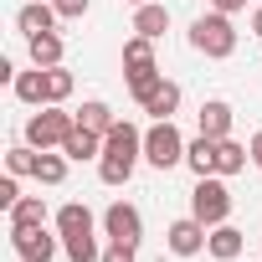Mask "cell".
Segmentation results:
<instances>
[{"label": "cell", "instance_id": "obj_1", "mask_svg": "<svg viewBox=\"0 0 262 262\" xmlns=\"http://www.w3.org/2000/svg\"><path fill=\"white\" fill-rule=\"evenodd\" d=\"M139 155H144V134H139L128 118H118V123L108 128V139H103V160H98L103 185H128V175H134Z\"/></svg>", "mask_w": 262, "mask_h": 262}, {"label": "cell", "instance_id": "obj_2", "mask_svg": "<svg viewBox=\"0 0 262 262\" xmlns=\"http://www.w3.org/2000/svg\"><path fill=\"white\" fill-rule=\"evenodd\" d=\"M123 77H128V93H134L139 103L165 82V72H160V62H155V41H149V36L123 41Z\"/></svg>", "mask_w": 262, "mask_h": 262}, {"label": "cell", "instance_id": "obj_3", "mask_svg": "<svg viewBox=\"0 0 262 262\" xmlns=\"http://www.w3.org/2000/svg\"><path fill=\"white\" fill-rule=\"evenodd\" d=\"M72 128H77V113H62V103H41V113L26 118V144L31 149H52V144L62 149Z\"/></svg>", "mask_w": 262, "mask_h": 262}, {"label": "cell", "instance_id": "obj_4", "mask_svg": "<svg viewBox=\"0 0 262 262\" xmlns=\"http://www.w3.org/2000/svg\"><path fill=\"white\" fill-rule=\"evenodd\" d=\"M190 47H195L201 57H211V62L231 57V52H236V31H231V16H221V11L201 16V21L190 26Z\"/></svg>", "mask_w": 262, "mask_h": 262}, {"label": "cell", "instance_id": "obj_5", "mask_svg": "<svg viewBox=\"0 0 262 262\" xmlns=\"http://www.w3.org/2000/svg\"><path fill=\"white\" fill-rule=\"evenodd\" d=\"M190 216L206 221V226H221L231 216V190H226V175H201L195 190H190Z\"/></svg>", "mask_w": 262, "mask_h": 262}, {"label": "cell", "instance_id": "obj_6", "mask_svg": "<svg viewBox=\"0 0 262 262\" xmlns=\"http://www.w3.org/2000/svg\"><path fill=\"white\" fill-rule=\"evenodd\" d=\"M144 160H149L155 170H175V165H185V139H180L175 118H155V128L144 134Z\"/></svg>", "mask_w": 262, "mask_h": 262}, {"label": "cell", "instance_id": "obj_7", "mask_svg": "<svg viewBox=\"0 0 262 262\" xmlns=\"http://www.w3.org/2000/svg\"><path fill=\"white\" fill-rule=\"evenodd\" d=\"M103 231H108V242H128V247H139V242H144V216H139V206L113 201V206L103 211Z\"/></svg>", "mask_w": 262, "mask_h": 262}, {"label": "cell", "instance_id": "obj_8", "mask_svg": "<svg viewBox=\"0 0 262 262\" xmlns=\"http://www.w3.org/2000/svg\"><path fill=\"white\" fill-rule=\"evenodd\" d=\"M11 247L21 262H52L57 257V236H47V226H11Z\"/></svg>", "mask_w": 262, "mask_h": 262}, {"label": "cell", "instance_id": "obj_9", "mask_svg": "<svg viewBox=\"0 0 262 262\" xmlns=\"http://www.w3.org/2000/svg\"><path fill=\"white\" fill-rule=\"evenodd\" d=\"M165 242H170V252H175V257H195V252L206 247V221H195V216H185V221H170Z\"/></svg>", "mask_w": 262, "mask_h": 262}, {"label": "cell", "instance_id": "obj_10", "mask_svg": "<svg viewBox=\"0 0 262 262\" xmlns=\"http://www.w3.org/2000/svg\"><path fill=\"white\" fill-rule=\"evenodd\" d=\"M231 103H221V98H211V103H201V134L206 139H231Z\"/></svg>", "mask_w": 262, "mask_h": 262}, {"label": "cell", "instance_id": "obj_11", "mask_svg": "<svg viewBox=\"0 0 262 262\" xmlns=\"http://www.w3.org/2000/svg\"><path fill=\"white\" fill-rule=\"evenodd\" d=\"M57 6H47V0H31V6H21V16H16V26L26 31V36H41V31H57Z\"/></svg>", "mask_w": 262, "mask_h": 262}, {"label": "cell", "instance_id": "obj_12", "mask_svg": "<svg viewBox=\"0 0 262 262\" xmlns=\"http://www.w3.org/2000/svg\"><path fill=\"white\" fill-rule=\"evenodd\" d=\"M62 155L67 160H103V134H93V128H72L67 134V144H62Z\"/></svg>", "mask_w": 262, "mask_h": 262}, {"label": "cell", "instance_id": "obj_13", "mask_svg": "<svg viewBox=\"0 0 262 262\" xmlns=\"http://www.w3.org/2000/svg\"><path fill=\"white\" fill-rule=\"evenodd\" d=\"M206 252H211V257H221V262H236V257H242V231H236V226H226V221H221V226H211Z\"/></svg>", "mask_w": 262, "mask_h": 262}, {"label": "cell", "instance_id": "obj_14", "mask_svg": "<svg viewBox=\"0 0 262 262\" xmlns=\"http://www.w3.org/2000/svg\"><path fill=\"white\" fill-rule=\"evenodd\" d=\"M134 31H139V36H149V41H160V36L170 31V11H165V6H155V0H149V6H139V11H134Z\"/></svg>", "mask_w": 262, "mask_h": 262}, {"label": "cell", "instance_id": "obj_15", "mask_svg": "<svg viewBox=\"0 0 262 262\" xmlns=\"http://www.w3.org/2000/svg\"><path fill=\"white\" fill-rule=\"evenodd\" d=\"M26 41H31V62H36V67H62L67 41H62L57 31H41V36H26Z\"/></svg>", "mask_w": 262, "mask_h": 262}, {"label": "cell", "instance_id": "obj_16", "mask_svg": "<svg viewBox=\"0 0 262 262\" xmlns=\"http://www.w3.org/2000/svg\"><path fill=\"white\" fill-rule=\"evenodd\" d=\"M139 108H144L149 118H170V113L180 108V82H170V77H165V82H160V88H155V93H149Z\"/></svg>", "mask_w": 262, "mask_h": 262}, {"label": "cell", "instance_id": "obj_17", "mask_svg": "<svg viewBox=\"0 0 262 262\" xmlns=\"http://www.w3.org/2000/svg\"><path fill=\"white\" fill-rule=\"evenodd\" d=\"M185 165L195 170V180H201V175H216V139L195 134V139L185 144Z\"/></svg>", "mask_w": 262, "mask_h": 262}, {"label": "cell", "instance_id": "obj_18", "mask_svg": "<svg viewBox=\"0 0 262 262\" xmlns=\"http://www.w3.org/2000/svg\"><path fill=\"white\" fill-rule=\"evenodd\" d=\"M57 231H62V236H88V231H93V211H88L82 201H67V206L57 211Z\"/></svg>", "mask_w": 262, "mask_h": 262}, {"label": "cell", "instance_id": "obj_19", "mask_svg": "<svg viewBox=\"0 0 262 262\" xmlns=\"http://www.w3.org/2000/svg\"><path fill=\"white\" fill-rule=\"evenodd\" d=\"M77 123H82V128H93V134H103V139H108V128H113L118 118H113V108H108L103 98H88V103L77 108Z\"/></svg>", "mask_w": 262, "mask_h": 262}, {"label": "cell", "instance_id": "obj_20", "mask_svg": "<svg viewBox=\"0 0 262 262\" xmlns=\"http://www.w3.org/2000/svg\"><path fill=\"white\" fill-rule=\"evenodd\" d=\"M252 160V149H242L236 139H216V175H242Z\"/></svg>", "mask_w": 262, "mask_h": 262}, {"label": "cell", "instance_id": "obj_21", "mask_svg": "<svg viewBox=\"0 0 262 262\" xmlns=\"http://www.w3.org/2000/svg\"><path fill=\"white\" fill-rule=\"evenodd\" d=\"M11 226H47V201L41 195H21L11 206Z\"/></svg>", "mask_w": 262, "mask_h": 262}, {"label": "cell", "instance_id": "obj_22", "mask_svg": "<svg viewBox=\"0 0 262 262\" xmlns=\"http://www.w3.org/2000/svg\"><path fill=\"white\" fill-rule=\"evenodd\" d=\"M16 98H21V103H52V98H47V67L21 72V77H16Z\"/></svg>", "mask_w": 262, "mask_h": 262}, {"label": "cell", "instance_id": "obj_23", "mask_svg": "<svg viewBox=\"0 0 262 262\" xmlns=\"http://www.w3.org/2000/svg\"><path fill=\"white\" fill-rule=\"evenodd\" d=\"M36 180H41V185H62V180H67V155L36 149Z\"/></svg>", "mask_w": 262, "mask_h": 262}, {"label": "cell", "instance_id": "obj_24", "mask_svg": "<svg viewBox=\"0 0 262 262\" xmlns=\"http://www.w3.org/2000/svg\"><path fill=\"white\" fill-rule=\"evenodd\" d=\"M62 247H67V257H72V262H98V257H103L93 231H88V236H62Z\"/></svg>", "mask_w": 262, "mask_h": 262}, {"label": "cell", "instance_id": "obj_25", "mask_svg": "<svg viewBox=\"0 0 262 262\" xmlns=\"http://www.w3.org/2000/svg\"><path fill=\"white\" fill-rule=\"evenodd\" d=\"M47 98L52 103H67L72 98V72L67 67H47Z\"/></svg>", "mask_w": 262, "mask_h": 262}, {"label": "cell", "instance_id": "obj_26", "mask_svg": "<svg viewBox=\"0 0 262 262\" xmlns=\"http://www.w3.org/2000/svg\"><path fill=\"white\" fill-rule=\"evenodd\" d=\"M6 170H11V175H36V149H31V144L11 149V155H6Z\"/></svg>", "mask_w": 262, "mask_h": 262}, {"label": "cell", "instance_id": "obj_27", "mask_svg": "<svg viewBox=\"0 0 262 262\" xmlns=\"http://www.w3.org/2000/svg\"><path fill=\"white\" fill-rule=\"evenodd\" d=\"M139 257V247H128V242H108V252L98 257V262H134Z\"/></svg>", "mask_w": 262, "mask_h": 262}, {"label": "cell", "instance_id": "obj_28", "mask_svg": "<svg viewBox=\"0 0 262 262\" xmlns=\"http://www.w3.org/2000/svg\"><path fill=\"white\" fill-rule=\"evenodd\" d=\"M57 6V16L62 21H77V16H88V0H52Z\"/></svg>", "mask_w": 262, "mask_h": 262}, {"label": "cell", "instance_id": "obj_29", "mask_svg": "<svg viewBox=\"0 0 262 262\" xmlns=\"http://www.w3.org/2000/svg\"><path fill=\"white\" fill-rule=\"evenodd\" d=\"M16 180H21V175H6V180H0V206H6V211L21 201V185H16Z\"/></svg>", "mask_w": 262, "mask_h": 262}, {"label": "cell", "instance_id": "obj_30", "mask_svg": "<svg viewBox=\"0 0 262 262\" xmlns=\"http://www.w3.org/2000/svg\"><path fill=\"white\" fill-rule=\"evenodd\" d=\"M247 0H211V11H221V16H231V11H242Z\"/></svg>", "mask_w": 262, "mask_h": 262}, {"label": "cell", "instance_id": "obj_31", "mask_svg": "<svg viewBox=\"0 0 262 262\" xmlns=\"http://www.w3.org/2000/svg\"><path fill=\"white\" fill-rule=\"evenodd\" d=\"M247 149H252V165L262 170V128H257V134H252V144H247Z\"/></svg>", "mask_w": 262, "mask_h": 262}, {"label": "cell", "instance_id": "obj_32", "mask_svg": "<svg viewBox=\"0 0 262 262\" xmlns=\"http://www.w3.org/2000/svg\"><path fill=\"white\" fill-rule=\"evenodd\" d=\"M252 31H257V36H262V6H257V11H252Z\"/></svg>", "mask_w": 262, "mask_h": 262}, {"label": "cell", "instance_id": "obj_33", "mask_svg": "<svg viewBox=\"0 0 262 262\" xmlns=\"http://www.w3.org/2000/svg\"><path fill=\"white\" fill-rule=\"evenodd\" d=\"M128 6H149V0H128Z\"/></svg>", "mask_w": 262, "mask_h": 262}]
</instances>
